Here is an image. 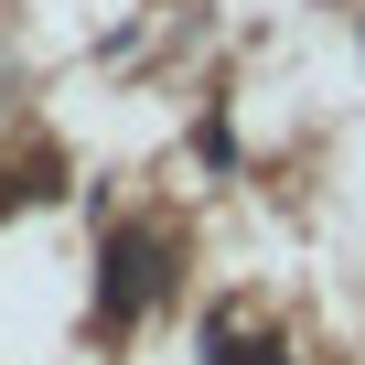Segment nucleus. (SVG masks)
<instances>
[{
    "instance_id": "obj_2",
    "label": "nucleus",
    "mask_w": 365,
    "mask_h": 365,
    "mask_svg": "<svg viewBox=\"0 0 365 365\" xmlns=\"http://www.w3.org/2000/svg\"><path fill=\"white\" fill-rule=\"evenodd\" d=\"M205 365H301V354L269 344V333H237V322L215 312V322H205Z\"/></svg>"
},
{
    "instance_id": "obj_1",
    "label": "nucleus",
    "mask_w": 365,
    "mask_h": 365,
    "mask_svg": "<svg viewBox=\"0 0 365 365\" xmlns=\"http://www.w3.org/2000/svg\"><path fill=\"white\" fill-rule=\"evenodd\" d=\"M161 301H172V226H161V215L108 226V247H97V322L129 333V322L161 312Z\"/></svg>"
},
{
    "instance_id": "obj_3",
    "label": "nucleus",
    "mask_w": 365,
    "mask_h": 365,
    "mask_svg": "<svg viewBox=\"0 0 365 365\" xmlns=\"http://www.w3.org/2000/svg\"><path fill=\"white\" fill-rule=\"evenodd\" d=\"M194 161H215V172H237V129H226V118H194Z\"/></svg>"
}]
</instances>
